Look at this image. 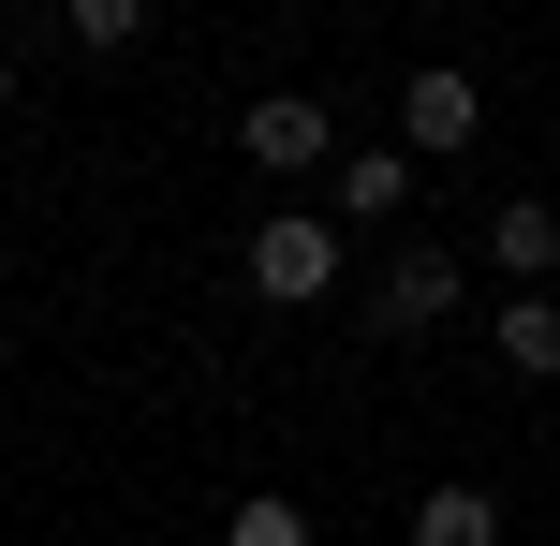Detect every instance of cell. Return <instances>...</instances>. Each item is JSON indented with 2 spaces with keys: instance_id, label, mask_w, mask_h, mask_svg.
Listing matches in <instances>:
<instances>
[{
  "instance_id": "cell-9",
  "label": "cell",
  "mask_w": 560,
  "mask_h": 546,
  "mask_svg": "<svg viewBox=\"0 0 560 546\" xmlns=\"http://www.w3.org/2000/svg\"><path fill=\"white\" fill-rule=\"evenodd\" d=\"M59 45H74V59H133L148 45V0H59Z\"/></svg>"
},
{
  "instance_id": "cell-11",
  "label": "cell",
  "mask_w": 560,
  "mask_h": 546,
  "mask_svg": "<svg viewBox=\"0 0 560 546\" xmlns=\"http://www.w3.org/2000/svg\"><path fill=\"white\" fill-rule=\"evenodd\" d=\"M0 118H15V45H0Z\"/></svg>"
},
{
  "instance_id": "cell-6",
  "label": "cell",
  "mask_w": 560,
  "mask_h": 546,
  "mask_svg": "<svg viewBox=\"0 0 560 546\" xmlns=\"http://www.w3.org/2000/svg\"><path fill=\"white\" fill-rule=\"evenodd\" d=\"M487 266H502L516 295H546L560 281V207L546 193H502V207H487Z\"/></svg>"
},
{
  "instance_id": "cell-7",
  "label": "cell",
  "mask_w": 560,
  "mask_h": 546,
  "mask_svg": "<svg viewBox=\"0 0 560 546\" xmlns=\"http://www.w3.org/2000/svg\"><path fill=\"white\" fill-rule=\"evenodd\" d=\"M413 546H502V488H472V473H443V488L413 502Z\"/></svg>"
},
{
  "instance_id": "cell-10",
  "label": "cell",
  "mask_w": 560,
  "mask_h": 546,
  "mask_svg": "<svg viewBox=\"0 0 560 546\" xmlns=\"http://www.w3.org/2000/svg\"><path fill=\"white\" fill-rule=\"evenodd\" d=\"M222 546H325V532H310V502H295V488H252V502L222 518Z\"/></svg>"
},
{
  "instance_id": "cell-8",
  "label": "cell",
  "mask_w": 560,
  "mask_h": 546,
  "mask_svg": "<svg viewBox=\"0 0 560 546\" xmlns=\"http://www.w3.org/2000/svg\"><path fill=\"white\" fill-rule=\"evenodd\" d=\"M487 340H502L516 384H560V295H502V325H487Z\"/></svg>"
},
{
  "instance_id": "cell-5",
  "label": "cell",
  "mask_w": 560,
  "mask_h": 546,
  "mask_svg": "<svg viewBox=\"0 0 560 546\" xmlns=\"http://www.w3.org/2000/svg\"><path fill=\"white\" fill-rule=\"evenodd\" d=\"M398 207H413V148H339L325 163V222L339 236H384Z\"/></svg>"
},
{
  "instance_id": "cell-1",
  "label": "cell",
  "mask_w": 560,
  "mask_h": 546,
  "mask_svg": "<svg viewBox=\"0 0 560 546\" xmlns=\"http://www.w3.org/2000/svg\"><path fill=\"white\" fill-rule=\"evenodd\" d=\"M339 252H354V236H339L325 207H266L236 266H252V295H266V311H325V295H339Z\"/></svg>"
},
{
  "instance_id": "cell-3",
  "label": "cell",
  "mask_w": 560,
  "mask_h": 546,
  "mask_svg": "<svg viewBox=\"0 0 560 546\" xmlns=\"http://www.w3.org/2000/svg\"><path fill=\"white\" fill-rule=\"evenodd\" d=\"M457 295H472V266H457L443 236H413V252L369 281V325H384V340H428V325H457Z\"/></svg>"
},
{
  "instance_id": "cell-4",
  "label": "cell",
  "mask_w": 560,
  "mask_h": 546,
  "mask_svg": "<svg viewBox=\"0 0 560 546\" xmlns=\"http://www.w3.org/2000/svg\"><path fill=\"white\" fill-rule=\"evenodd\" d=\"M472 133H487V89L457 74V59H428V74H398V148H413V163H457Z\"/></svg>"
},
{
  "instance_id": "cell-2",
  "label": "cell",
  "mask_w": 560,
  "mask_h": 546,
  "mask_svg": "<svg viewBox=\"0 0 560 546\" xmlns=\"http://www.w3.org/2000/svg\"><path fill=\"white\" fill-rule=\"evenodd\" d=\"M236 148H252L266 177H325L339 118H325V89H252V104H236Z\"/></svg>"
}]
</instances>
